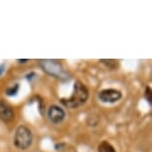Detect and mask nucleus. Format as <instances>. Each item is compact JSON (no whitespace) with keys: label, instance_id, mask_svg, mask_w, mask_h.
<instances>
[{"label":"nucleus","instance_id":"f257e3e1","mask_svg":"<svg viewBox=\"0 0 152 152\" xmlns=\"http://www.w3.org/2000/svg\"><path fill=\"white\" fill-rule=\"evenodd\" d=\"M88 99V91L82 82L77 81L74 85V91L69 99H62L61 102L69 108H77L85 104Z\"/></svg>","mask_w":152,"mask_h":152},{"label":"nucleus","instance_id":"f03ea898","mask_svg":"<svg viewBox=\"0 0 152 152\" xmlns=\"http://www.w3.org/2000/svg\"><path fill=\"white\" fill-rule=\"evenodd\" d=\"M33 141V134L29 127L19 125L14 134V146L20 150H26L31 146Z\"/></svg>","mask_w":152,"mask_h":152},{"label":"nucleus","instance_id":"7ed1b4c3","mask_svg":"<svg viewBox=\"0 0 152 152\" xmlns=\"http://www.w3.org/2000/svg\"><path fill=\"white\" fill-rule=\"evenodd\" d=\"M40 67L43 69V71L49 76H52L54 78L61 79L66 76V72L64 68L61 65V63L57 60H40L39 61Z\"/></svg>","mask_w":152,"mask_h":152},{"label":"nucleus","instance_id":"20e7f679","mask_svg":"<svg viewBox=\"0 0 152 152\" xmlns=\"http://www.w3.org/2000/svg\"><path fill=\"white\" fill-rule=\"evenodd\" d=\"M122 94L115 88H105L99 91V99L100 102H107V104H113L121 99Z\"/></svg>","mask_w":152,"mask_h":152},{"label":"nucleus","instance_id":"39448f33","mask_svg":"<svg viewBox=\"0 0 152 152\" xmlns=\"http://www.w3.org/2000/svg\"><path fill=\"white\" fill-rule=\"evenodd\" d=\"M48 118L53 124H60L61 122L64 121L66 117V113L62 107H60L59 105L53 104L49 107L48 113H47Z\"/></svg>","mask_w":152,"mask_h":152},{"label":"nucleus","instance_id":"423d86ee","mask_svg":"<svg viewBox=\"0 0 152 152\" xmlns=\"http://www.w3.org/2000/svg\"><path fill=\"white\" fill-rule=\"evenodd\" d=\"M14 116V111L11 105L5 100H0V120L10 121Z\"/></svg>","mask_w":152,"mask_h":152},{"label":"nucleus","instance_id":"0eeeda50","mask_svg":"<svg viewBox=\"0 0 152 152\" xmlns=\"http://www.w3.org/2000/svg\"><path fill=\"white\" fill-rule=\"evenodd\" d=\"M99 152H116V151L110 142L107 141V140H104L99 145Z\"/></svg>","mask_w":152,"mask_h":152},{"label":"nucleus","instance_id":"6e6552de","mask_svg":"<svg viewBox=\"0 0 152 152\" xmlns=\"http://www.w3.org/2000/svg\"><path fill=\"white\" fill-rule=\"evenodd\" d=\"M145 97H146V99H147L148 104L151 105L152 104V91H151L150 87L146 88V90H145Z\"/></svg>","mask_w":152,"mask_h":152},{"label":"nucleus","instance_id":"1a4fd4ad","mask_svg":"<svg viewBox=\"0 0 152 152\" xmlns=\"http://www.w3.org/2000/svg\"><path fill=\"white\" fill-rule=\"evenodd\" d=\"M18 88H19V85H14L13 88H10L7 90V94L8 96H15V94H17V91H18Z\"/></svg>","mask_w":152,"mask_h":152},{"label":"nucleus","instance_id":"9d476101","mask_svg":"<svg viewBox=\"0 0 152 152\" xmlns=\"http://www.w3.org/2000/svg\"><path fill=\"white\" fill-rule=\"evenodd\" d=\"M3 71H4V66L1 65V66H0V75L3 73Z\"/></svg>","mask_w":152,"mask_h":152},{"label":"nucleus","instance_id":"9b49d317","mask_svg":"<svg viewBox=\"0 0 152 152\" xmlns=\"http://www.w3.org/2000/svg\"><path fill=\"white\" fill-rule=\"evenodd\" d=\"M29 60H18L19 63H21V64H24V63H27Z\"/></svg>","mask_w":152,"mask_h":152}]
</instances>
